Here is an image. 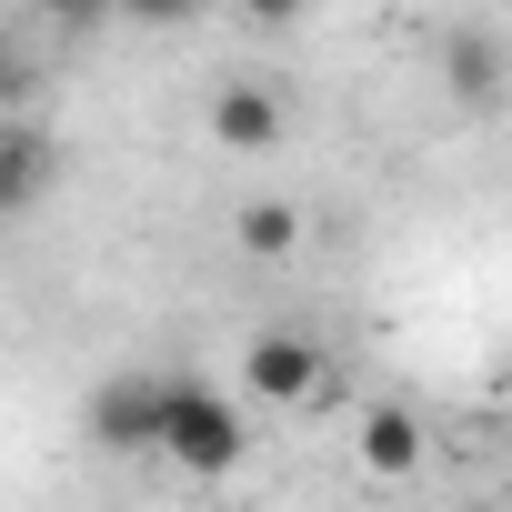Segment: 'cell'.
<instances>
[{"instance_id": "cell-4", "label": "cell", "mask_w": 512, "mask_h": 512, "mask_svg": "<svg viewBox=\"0 0 512 512\" xmlns=\"http://www.w3.org/2000/svg\"><path fill=\"white\" fill-rule=\"evenodd\" d=\"M51 181H61V141H51L41 121H0V221L41 211Z\"/></svg>"}, {"instance_id": "cell-8", "label": "cell", "mask_w": 512, "mask_h": 512, "mask_svg": "<svg viewBox=\"0 0 512 512\" xmlns=\"http://www.w3.org/2000/svg\"><path fill=\"white\" fill-rule=\"evenodd\" d=\"M231 241L251 251V262H292V241H302V211H292V201H241Z\"/></svg>"}, {"instance_id": "cell-1", "label": "cell", "mask_w": 512, "mask_h": 512, "mask_svg": "<svg viewBox=\"0 0 512 512\" xmlns=\"http://www.w3.org/2000/svg\"><path fill=\"white\" fill-rule=\"evenodd\" d=\"M241 452H251V422H241V402H221L211 382L171 372V442H161V462H171V472H191V482H221Z\"/></svg>"}, {"instance_id": "cell-7", "label": "cell", "mask_w": 512, "mask_h": 512, "mask_svg": "<svg viewBox=\"0 0 512 512\" xmlns=\"http://www.w3.org/2000/svg\"><path fill=\"white\" fill-rule=\"evenodd\" d=\"M422 462V422H412V402H372L362 412V472L372 482H402Z\"/></svg>"}, {"instance_id": "cell-6", "label": "cell", "mask_w": 512, "mask_h": 512, "mask_svg": "<svg viewBox=\"0 0 512 512\" xmlns=\"http://www.w3.org/2000/svg\"><path fill=\"white\" fill-rule=\"evenodd\" d=\"M432 61H442V81H452L462 101H502V81H512V51H502L482 21H452V31L432 41Z\"/></svg>"}, {"instance_id": "cell-5", "label": "cell", "mask_w": 512, "mask_h": 512, "mask_svg": "<svg viewBox=\"0 0 512 512\" xmlns=\"http://www.w3.org/2000/svg\"><path fill=\"white\" fill-rule=\"evenodd\" d=\"M282 131H292V111L272 81H211V141L221 151H272Z\"/></svg>"}, {"instance_id": "cell-3", "label": "cell", "mask_w": 512, "mask_h": 512, "mask_svg": "<svg viewBox=\"0 0 512 512\" xmlns=\"http://www.w3.org/2000/svg\"><path fill=\"white\" fill-rule=\"evenodd\" d=\"M241 392H251V402H282V412H302V402H322V392H332V362H322V342H312V332L272 322L262 342L241 352Z\"/></svg>"}, {"instance_id": "cell-9", "label": "cell", "mask_w": 512, "mask_h": 512, "mask_svg": "<svg viewBox=\"0 0 512 512\" xmlns=\"http://www.w3.org/2000/svg\"><path fill=\"white\" fill-rule=\"evenodd\" d=\"M11 91H21V71H11V61H0V101H11Z\"/></svg>"}, {"instance_id": "cell-2", "label": "cell", "mask_w": 512, "mask_h": 512, "mask_svg": "<svg viewBox=\"0 0 512 512\" xmlns=\"http://www.w3.org/2000/svg\"><path fill=\"white\" fill-rule=\"evenodd\" d=\"M81 422H91L101 452L161 462V442H171V372H101L91 402H81Z\"/></svg>"}]
</instances>
